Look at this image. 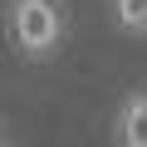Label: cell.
<instances>
[{
	"mask_svg": "<svg viewBox=\"0 0 147 147\" xmlns=\"http://www.w3.org/2000/svg\"><path fill=\"white\" fill-rule=\"evenodd\" d=\"M108 10L123 34H147V0H108Z\"/></svg>",
	"mask_w": 147,
	"mask_h": 147,
	"instance_id": "3",
	"label": "cell"
},
{
	"mask_svg": "<svg viewBox=\"0 0 147 147\" xmlns=\"http://www.w3.org/2000/svg\"><path fill=\"white\" fill-rule=\"evenodd\" d=\"M113 142H118V147H147V88H132V93L118 103Z\"/></svg>",
	"mask_w": 147,
	"mask_h": 147,
	"instance_id": "2",
	"label": "cell"
},
{
	"mask_svg": "<svg viewBox=\"0 0 147 147\" xmlns=\"http://www.w3.org/2000/svg\"><path fill=\"white\" fill-rule=\"evenodd\" d=\"M64 0H10V15H5V30H10V44L25 54V59H54L59 44H64Z\"/></svg>",
	"mask_w": 147,
	"mask_h": 147,
	"instance_id": "1",
	"label": "cell"
}]
</instances>
